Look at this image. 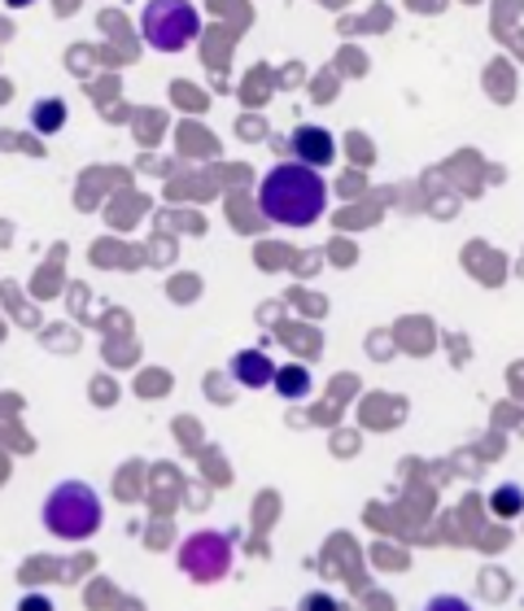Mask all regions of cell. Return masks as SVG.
I'll return each mask as SVG.
<instances>
[{
  "label": "cell",
  "instance_id": "11",
  "mask_svg": "<svg viewBox=\"0 0 524 611\" xmlns=\"http://www.w3.org/2000/svg\"><path fill=\"white\" fill-rule=\"evenodd\" d=\"M424 611H472V603H463L459 594H437L424 603Z\"/></svg>",
  "mask_w": 524,
  "mask_h": 611
},
{
  "label": "cell",
  "instance_id": "2",
  "mask_svg": "<svg viewBox=\"0 0 524 611\" xmlns=\"http://www.w3.org/2000/svg\"><path fill=\"white\" fill-rule=\"evenodd\" d=\"M106 520L101 493L88 481H62L44 498V528L62 542H88Z\"/></svg>",
  "mask_w": 524,
  "mask_h": 611
},
{
  "label": "cell",
  "instance_id": "7",
  "mask_svg": "<svg viewBox=\"0 0 524 611\" xmlns=\"http://www.w3.org/2000/svg\"><path fill=\"white\" fill-rule=\"evenodd\" d=\"M31 127H35L40 135H57V131L66 127V101H57V97L35 101V106H31Z\"/></svg>",
  "mask_w": 524,
  "mask_h": 611
},
{
  "label": "cell",
  "instance_id": "3",
  "mask_svg": "<svg viewBox=\"0 0 524 611\" xmlns=\"http://www.w3.org/2000/svg\"><path fill=\"white\" fill-rule=\"evenodd\" d=\"M201 35V13L188 0H153L140 9V40L157 53H179Z\"/></svg>",
  "mask_w": 524,
  "mask_h": 611
},
{
  "label": "cell",
  "instance_id": "4",
  "mask_svg": "<svg viewBox=\"0 0 524 611\" xmlns=\"http://www.w3.org/2000/svg\"><path fill=\"white\" fill-rule=\"evenodd\" d=\"M232 555H237V546H232V537H228V533L201 528V533H188V537L179 542L175 564H179V572H184V577H193V581L210 586V581L228 577Z\"/></svg>",
  "mask_w": 524,
  "mask_h": 611
},
{
  "label": "cell",
  "instance_id": "1",
  "mask_svg": "<svg viewBox=\"0 0 524 611\" xmlns=\"http://www.w3.org/2000/svg\"><path fill=\"white\" fill-rule=\"evenodd\" d=\"M259 210L262 219H271L280 228H310L328 210V184L319 171H310L302 162H280L262 175Z\"/></svg>",
  "mask_w": 524,
  "mask_h": 611
},
{
  "label": "cell",
  "instance_id": "9",
  "mask_svg": "<svg viewBox=\"0 0 524 611\" xmlns=\"http://www.w3.org/2000/svg\"><path fill=\"white\" fill-rule=\"evenodd\" d=\"M524 493L516 485L512 489H499V493H494V515H521L524 506Z\"/></svg>",
  "mask_w": 524,
  "mask_h": 611
},
{
  "label": "cell",
  "instance_id": "6",
  "mask_svg": "<svg viewBox=\"0 0 524 611\" xmlns=\"http://www.w3.org/2000/svg\"><path fill=\"white\" fill-rule=\"evenodd\" d=\"M275 371H280V367L271 363L262 350H241V354L232 359V375H237V384H245V389L275 384Z\"/></svg>",
  "mask_w": 524,
  "mask_h": 611
},
{
  "label": "cell",
  "instance_id": "10",
  "mask_svg": "<svg viewBox=\"0 0 524 611\" xmlns=\"http://www.w3.org/2000/svg\"><path fill=\"white\" fill-rule=\"evenodd\" d=\"M297 611H346V603L332 599V594H324V590H315V594H306V599L297 603Z\"/></svg>",
  "mask_w": 524,
  "mask_h": 611
},
{
  "label": "cell",
  "instance_id": "5",
  "mask_svg": "<svg viewBox=\"0 0 524 611\" xmlns=\"http://www.w3.org/2000/svg\"><path fill=\"white\" fill-rule=\"evenodd\" d=\"M288 153H293L302 166L319 171V166H332V157H337V140H332V131L319 127V122H297L293 135H288Z\"/></svg>",
  "mask_w": 524,
  "mask_h": 611
},
{
  "label": "cell",
  "instance_id": "8",
  "mask_svg": "<svg viewBox=\"0 0 524 611\" xmlns=\"http://www.w3.org/2000/svg\"><path fill=\"white\" fill-rule=\"evenodd\" d=\"M275 393H280V397H288V402L306 397V393H310V371H306V367H297V363L280 367V371H275Z\"/></svg>",
  "mask_w": 524,
  "mask_h": 611
},
{
  "label": "cell",
  "instance_id": "12",
  "mask_svg": "<svg viewBox=\"0 0 524 611\" xmlns=\"http://www.w3.org/2000/svg\"><path fill=\"white\" fill-rule=\"evenodd\" d=\"M18 611H53V603H48L44 594H26V599L18 603Z\"/></svg>",
  "mask_w": 524,
  "mask_h": 611
}]
</instances>
